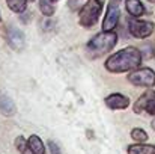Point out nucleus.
Returning a JSON list of instances; mask_svg holds the SVG:
<instances>
[{
	"label": "nucleus",
	"instance_id": "9",
	"mask_svg": "<svg viewBox=\"0 0 155 154\" xmlns=\"http://www.w3.org/2000/svg\"><path fill=\"white\" fill-rule=\"evenodd\" d=\"M105 104H107V107H110L113 110H120V109H127L130 106V98L116 92V94H110L105 98Z\"/></svg>",
	"mask_w": 155,
	"mask_h": 154
},
{
	"label": "nucleus",
	"instance_id": "11",
	"mask_svg": "<svg viewBox=\"0 0 155 154\" xmlns=\"http://www.w3.org/2000/svg\"><path fill=\"white\" fill-rule=\"evenodd\" d=\"M27 142H29V148H30V153L32 154H45V147H44V144H42L39 136L32 135L27 139Z\"/></svg>",
	"mask_w": 155,
	"mask_h": 154
},
{
	"label": "nucleus",
	"instance_id": "4",
	"mask_svg": "<svg viewBox=\"0 0 155 154\" xmlns=\"http://www.w3.org/2000/svg\"><path fill=\"white\" fill-rule=\"evenodd\" d=\"M128 82L134 86H143V88H152L155 85V73L151 68H140L134 70L128 74Z\"/></svg>",
	"mask_w": 155,
	"mask_h": 154
},
{
	"label": "nucleus",
	"instance_id": "10",
	"mask_svg": "<svg viewBox=\"0 0 155 154\" xmlns=\"http://www.w3.org/2000/svg\"><path fill=\"white\" fill-rule=\"evenodd\" d=\"M125 8L130 12V15H133V17H140L145 14V6L140 0H127Z\"/></svg>",
	"mask_w": 155,
	"mask_h": 154
},
{
	"label": "nucleus",
	"instance_id": "18",
	"mask_svg": "<svg viewBox=\"0 0 155 154\" xmlns=\"http://www.w3.org/2000/svg\"><path fill=\"white\" fill-rule=\"evenodd\" d=\"M48 148H50V153H51V154H60L59 147H57L54 142H48Z\"/></svg>",
	"mask_w": 155,
	"mask_h": 154
},
{
	"label": "nucleus",
	"instance_id": "8",
	"mask_svg": "<svg viewBox=\"0 0 155 154\" xmlns=\"http://www.w3.org/2000/svg\"><path fill=\"white\" fill-rule=\"evenodd\" d=\"M6 39L14 50H21L24 47V35L18 27L9 26L6 29Z\"/></svg>",
	"mask_w": 155,
	"mask_h": 154
},
{
	"label": "nucleus",
	"instance_id": "15",
	"mask_svg": "<svg viewBox=\"0 0 155 154\" xmlns=\"http://www.w3.org/2000/svg\"><path fill=\"white\" fill-rule=\"evenodd\" d=\"M131 138L137 142V144H143V142H146L148 141V133L143 130V128H133L131 130Z\"/></svg>",
	"mask_w": 155,
	"mask_h": 154
},
{
	"label": "nucleus",
	"instance_id": "12",
	"mask_svg": "<svg viewBox=\"0 0 155 154\" xmlns=\"http://www.w3.org/2000/svg\"><path fill=\"white\" fill-rule=\"evenodd\" d=\"M0 112L6 116H11V115L15 113V103L12 101V98H9L8 95L0 97Z\"/></svg>",
	"mask_w": 155,
	"mask_h": 154
},
{
	"label": "nucleus",
	"instance_id": "5",
	"mask_svg": "<svg viewBox=\"0 0 155 154\" xmlns=\"http://www.w3.org/2000/svg\"><path fill=\"white\" fill-rule=\"evenodd\" d=\"M128 27H130V33L134 36V38H139V39H143V38H148L152 35L154 32V23L151 21H143V20H130L128 23Z\"/></svg>",
	"mask_w": 155,
	"mask_h": 154
},
{
	"label": "nucleus",
	"instance_id": "17",
	"mask_svg": "<svg viewBox=\"0 0 155 154\" xmlns=\"http://www.w3.org/2000/svg\"><path fill=\"white\" fill-rule=\"evenodd\" d=\"M39 8L44 15H53L54 14V6L50 0H39Z\"/></svg>",
	"mask_w": 155,
	"mask_h": 154
},
{
	"label": "nucleus",
	"instance_id": "13",
	"mask_svg": "<svg viewBox=\"0 0 155 154\" xmlns=\"http://www.w3.org/2000/svg\"><path fill=\"white\" fill-rule=\"evenodd\" d=\"M128 154H155V147L146 144H134L128 147Z\"/></svg>",
	"mask_w": 155,
	"mask_h": 154
},
{
	"label": "nucleus",
	"instance_id": "1",
	"mask_svg": "<svg viewBox=\"0 0 155 154\" xmlns=\"http://www.w3.org/2000/svg\"><path fill=\"white\" fill-rule=\"evenodd\" d=\"M142 63V53L136 47H127L111 54L105 60V68L110 73L119 74L125 71H134Z\"/></svg>",
	"mask_w": 155,
	"mask_h": 154
},
{
	"label": "nucleus",
	"instance_id": "3",
	"mask_svg": "<svg viewBox=\"0 0 155 154\" xmlns=\"http://www.w3.org/2000/svg\"><path fill=\"white\" fill-rule=\"evenodd\" d=\"M103 11V2L101 0H87L86 5L81 8L78 21L83 27H92L98 23V18Z\"/></svg>",
	"mask_w": 155,
	"mask_h": 154
},
{
	"label": "nucleus",
	"instance_id": "16",
	"mask_svg": "<svg viewBox=\"0 0 155 154\" xmlns=\"http://www.w3.org/2000/svg\"><path fill=\"white\" fill-rule=\"evenodd\" d=\"M15 147H17V150H18L21 154H27L29 151H30V148H29V142H27L23 136H18V138L15 139Z\"/></svg>",
	"mask_w": 155,
	"mask_h": 154
},
{
	"label": "nucleus",
	"instance_id": "2",
	"mask_svg": "<svg viewBox=\"0 0 155 154\" xmlns=\"http://www.w3.org/2000/svg\"><path fill=\"white\" fill-rule=\"evenodd\" d=\"M117 43V36L116 33H113L111 30L110 32H103V33H98L95 38H92L89 43H87V51L92 54V56H101L104 53L110 51Z\"/></svg>",
	"mask_w": 155,
	"mask_h": 154
},
{
	"label": "nucleus",
	"instance_id": "7",
	"mask_svg": "<svg viewBox=\"0 0 155 154\" xmlns=\"http://www.w3.org/2000/svg\"><path fill=\"white\" fill-rule=\"evenodd\" d=\"M119 17H120V12H119L117 3L116 2H110L108 3V8H107V14L104 17V23H103L104 32L113 30L117 26V23H119Z\"/></svg>",
	"mask_w": 155,
	"mask_h": 154
},
{
	"label": "nucleus",
	"instance_id": "19",
	"mask_svg": "<svg viewBox=\"0 0 155 154\" xmlns=\"http://www.w3.org/2000/svg\"><path fill=\"white\" fill-rule=\"evenodd\" d=\"M53 2H57V0H53Z\"/></svg>",
	"mask_w": 155,
	"mask_h": 154
},
{
	"label": "nucleus",
	"instance_id": "6",
	"mask_svg": "<svg viewBox=\"0 0 155 154\" xmlns=\"http://www.w3.org/2000/svg\"><path fill=\"white\" fill-rule=\"evenodd\" d=\"M134 112L136 113L146 112L149 115H155V91H149L140 95V98L134 103Z\"/></svg>",
	"mask_w": 155,
	"mask_h": 154
},
{
	"label": "nucleus",
	"instance_id": "14",
	"mask_svg": "<svg viewBox=\"0 0 155 154\" xmlns=\"http://www.w3.org/2000/svg\"><path fill=\"white\" fill-rule=\"evenodd\" d=\"M6 5L9 6L11 11L20 14V12H23V11L26 9V6H27V0H6Z\"/></svg>",
	"mask_w": 155,
	"mask_h": 154
}]
</instances>
